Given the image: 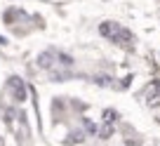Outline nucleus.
Segmentation results:
<instances>
[{"label": "nucleus", "instance_id": "obj_1", "mask_svg": "<svg viewBox=\"0 0 160 146\" xmlns=\"http://www.w3.org/2000/svg\"><path fill=\"white\" fill-rule=\"evenodd\" d=\"M99 35L106 38L108 43L122 47V50H132L134 47V33L130 28H125L118 21H101L99 24Z\"/></svg>", "mask_w": 160, "mask_h": 146}, {"label": "nucleus", "instance_id": "obj_4", "mask_svg": "<svg viewBox=\"0 0 160 146\" xmlns=\"http://www.w3.org/2000/svg\"><path fill=\"white\" fill-rule=\"evenodd\" d=\"M54 52H42V54L38 57V66L40 68H45V71H52L57 64V57H52Z\"/></svg>", "mask_w": 160, "mask_h": 146}, {"label": "nucleus", "instance_id": "obj_3", "mask_svg": "<svg viewBox=\"0 0 160 146\" xmlns=\"http://www.w3.org/2000/svg\"><path fill=\"white\" fill-rule=\"evenodd\" d=\"M2 17H5V24H10V26L19 24V21H28V14H26V10H21V7H7Z\"/></svg>", "mask_w": 160, "mask_h": 146}, {"label": "nucleus", "instance_id": "obj_5", "mask_svg": "<svg viewBox=\"0 0 160 146\" xmlns=\"http://www.w3.org/2000/svg\"><path fill=\"white\" fill-rule=\"evenodd\" d=\"M104 139H108V137H113V125H104L101 127V132H99Z\"/></svg>", "mask_w": 160, "mask_h": 146}, {"label": "nucleus", "instance_id": "obj_2", "mask_svg": "<svg viewBox=\"0 0 160 146\" xmlns=\"http://www.w3.org/2000/svg\"><path fill=\"white\" fill-rule=\"evenodd\" d=\"M5 90H7V94H12L14 101H24L26 99V85H24V80L17 78V76H12L10 80H7Z\"/></svg>", "mask_w": 160, "mask_h": 146}]
</instances>
